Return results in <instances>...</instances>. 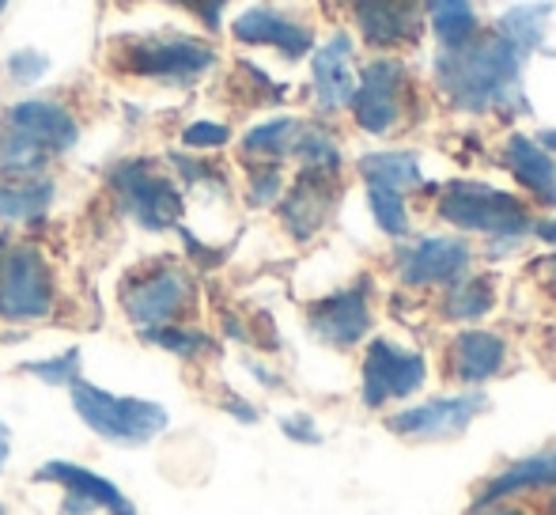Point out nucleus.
<instances>
[{
  "label": "nucleus",
  "instance_id": "f257e3e1",
  "mask_svg": "<svg viewBox=\"0 0 556 515\" xmlns=\"http://www.w3.org/2000/svg\"><path fill=\"white\" fill-rule=\"evenodd\" d=\"M435 76H440L443 96L458 111L484 114L522 106V58L500 35L469 38L458 50L440 53Z\"/></svg>",
  "mask_w": 556,
  "mask_h": 515
},
{
  "label": "nucleus",
  "instance_id": "f03ea898",
  "mask_svg": "<svg viewBox=\"0 0 556 515\" xmlns=\"http://www.w3.org/2000/svg\"><path fill=\"white\" fill-rule=\"evenodd\" d=\"M106 65L163 88H193L216 68V46L182 30H132L106 46Z\"/></svg>",
  "mask_w": 556,
  "mask_h": 515
},
{
  "label": "nucleus",
  "instance_id": "7ed1b4c3",
  "mask_svg": "<svg viewBox=\"0 0 556 515\" xmlns=\"http://www.w3.org/2000/svg\"><path fill=\"white\" fill-rule=\"evenodd\" d=\"M80 140V118L61 99H23L0 114V171H46Z\"/></svg>",
  "mask_w": 556,
  "mask_h": 515
},
{
  "label": "nucleus",
  "instance_id": "20e7f679",
  "mask_svg": "<svg viewBox=\"0 0 556 515\" xmlns=\"http://www.w3.org/2000/svg\"><path fill=\"white\" fill-rule=\"evenodd\" d=\"M117 303L137 330L186 323L198 311V277L190 273V265L170 254L148 258L122 277Z\"/></svg>",
  "mask_w": 556,
  "mask_h": 515
},
{
  "label": "nucleus",
  "instance_id": "39448f33",
  "mask_svg": "<svg viewBox=\"0 0 556 515\" xmlns=\"http://www.w3.org/2000/svg\"><path fill=\"white\" fill-rule=\"evenodd\" d=\"M61 307L58 269L30 239L0 236V323L38 326Z\"/></svg>",
  "mask_w": 556,
  "mask_h": 515
},
{
  "label": "nucleus",
  "instance_id": "423d86ee",
  "mask_svg": "<svg viewBox=\"0 0 556 515\" xmlns=\"http://www.w3.org/2000/svg\"><path fill=\"white\" fill-rule=\"evenodd\" d=\"M106 190H111L114 205L122 209V216H129L137 228L144 231H175L186 216V193L175 183L170 171H163L155 160L144 155H129L117 160L106 171Z\"/></svg>",
  "mask_w": 556,
  "mask_h": 515
},
{
  "label": "nucleus",
  "instance_id": "0eeeda50",
  "mask_svg": "<svg viewBox=\"0 0 556 515\" xmlns=\"http://www.w3.org/2000/svg\"><path fill=\"white\" fill-rule=\"evenodd\" d=\"M73 398V410L99 440L117 443V448H144L155 436H163L170 428L167 405L152 402V398L137 394H111V390L88 384V379H76L68 387Z\"/></svg>",
  "mask_w": 556,
  "mask_h": 515
},
{
  "label": "nucleus",
  "instance_id": "6e6552de",
  "mask_svg": "<svg viewBox=\"0 0 556 515\" xmlns=\"http://www.w3.org/2000/svg\"><path fill=\"white\" fill-rule=\"evenodd\" d=\"M440 216L462 231H484V236L519 239L534 224L515 193L492 190L484 183H451L440 198Z\"/></svg>",
  "mask_w": 556,
  "mask_h": 515
},
{
  "label": "nucleus",
  "instance_id": "1a4fd4ad",
  "mask_svg": "<svg viewBox=\"0 0 556 515\" xmlns=\"http://www.w3.org/2000/svg\"><path fill=\"white\" fill-rule=\"evenodd\" d=\"M428 364L420 353L397 349L394 341H371L364 356V405L382 410L394 398H409L425 387Z\"/></svg>",
  "mask_w": 556,
  "mask_h": 515
},
{
  "label": "nucleus",
  "instance_id": "9d476101",
  "mask_svg": "<svg viewBox=\"0 0 556 515\" xmlns=\"http://www.w3.org/2000/svg\"><path fill=\"white\" fill-rule=\"evenodd\" d=\"M489 405V398L481 390L473 394H454V398H432V402H420L413 410H402L387 420L390 432L402 436V440H417V443H428V440H454L462 436L469 425H473L477 413Z\"/></svg>",
  "mask_w": 556,
  "mask_h": 515
},
{
  "label": "nucleus",
  "instance_id": "9b49d317",
  "mask_svg": "<svg viewBox=\"0 0 556 515\" xmlns=\"http://www.w3.org/2000/svg\"><path fill=\"white\" fill-rule=\"evenodd\" d=\"M349 106L359 129L375 133V137L390 133L405 111V68L397 61H371L359 73Z\"/></svg>",
  "mask_w": 556,
  "mask_h": 515
},
{
  "label": "nucleus",
  "instance_id": "f8f14e48",
  "mask_svg": "<svg viewBox=\"0 0 556 515\" xmlns=\"http://www.w3.org/2000/svg\"><path fill=\"white\" fill-rule=\"evenodd\" d=\"M307 326L323 346L333 349H352L356 341L367 338L371 330V303H367V280H359L356 288L323 296L307 307Z\"/></svg>",
  "mask_w": 556,
  "mask_h": 515
},
{
  "label": "nucleus",
  "instance_id": "ddd939ff",
  "mask_svg": "<svg viewBox=\"0 0 556 515\" xmlns=\"http://www.w3.org/2000/svg\"><path fill=\"white\" fill-rule=\"evenodd\" d=\"M337 205V175L330 171H303L288 193H280V224L288 236L307 243L326 228Z\"/></svg>",
  "mask_w": 556,
  "mask_h": 515
},
{
  "label": "nucleus",
  "instance_id": "4468645a",
  "mask_svg": "<svg viewBox=\"0 0 556 515\" xmlns=\"http://www.w3.org/2000/svg\"><path fill=\"white\" fill-rule=\"evenodd\" d=\"M469 247L451 236L417 239L397 251V277L405 285H454L469 269Z\"/></svg>",
  "mask_w": 556,
  "mask_h": 515
},
{
  "label": "nucleus",
  "instance_id": "2eb2a0df",
  "mask_svg": "<svg viewBox=\"0 0 556 515\" xmlns=\"http://www.w3.org/2000/svg\"><path fill=\"white\" fill-rule=\"evenodd\" d=\"M58 183L46 171H0V224L35 228L50 216Z\"/></svg>",
  "mask_w": 556,
  "mask_h": 515
},
{
  "label": "nucleus",
  "instance_id": "dca6fc26",
  "mask_svg": "<svg viewBox=\"0 0 556 515\" xmlns=\"http://www.w3.org/2000/svg\"><path fill=\"white\" fill-rule=\"evenodd\" d=\"M35 481L42 486H58L73 497H84L88 504H96V512H106V515H137V504L114 486L111 478L103 474L88 470L80 463H65V459H50V463L38 466Z\"/></svg>",
  "mask_w": 556,
  "mask_h": 515
},
{
  "label": "nucleus",
  "instance_id": "f3484780",
  "mask_svg": "<svg viewBox=\"0 0 556 515\" xmlns=\"http://www.w3.org/2000/svg\"><path fill=\"white\" fill-rule=\"evenodd\" d=\"M231 35L247 46H273V50H280L292 61L303 58L315 46V38H311V30L303 23L288 20V15L273 12V8H247L231 23Z\"/></svg>",
  "mask_w": 556,
  "mask_h": 515
},
{
  "label": "nucleus",
  "instance_id": "a211bd4d",
  "mask_svg": "<svg viewBox=\"0 0 556 515\" xmlns=\"http://www.w3.org/2000/svg\"><path fill=\"white\" fill-rule=\"evenodd\" d=\"M311 80H315V99L323 111H344L356 91V73H352V38L333 35L323 50L315 53L311 65Z\"/></svg>",
  "mask_w": 556,
  "mask_h": 515
},
{
  "label": "nucleus",
  "instance_id": "6ab92c4d",
  "mask_svg": "<svg viewBox=\"0 0 556 515\" xmlns=\"http://www.w3.org/2000/svg\"><path fill=\"white\" fill-rule=\"evenodd\" d=\"M504 167L511 171L542 205H556V163L534 137H522V133L507 137Z\"/></svg>",
  "mask_w": 556,
  "mask_h": 515
},
{
  "label": "nucleus",
  "instance_id": "aec40b11",
  "mask_svg": "<svg viewBox=\"0 0 556 515\" xmlns=\"http://www.w3.org/2000/svg\"><path fill=\"white\" fill-rule=\"evenodd\" d=\"M507 361L504 338L489 330H462L451 346V372L462 384H484L492 379Z\"/></svg>",
  "mask_w": 556,
  "mask_h": 515
},
{
  "label": "nucleus",
  "instance_id": "412c9836",
  "mask_svg": "<svg viewBox=\"0 0 556 515\" xmlns=\"http://www.w3.org/2000/svg\"><path fill=\"white\" fill-rule=\"evenodd\" d=\"M356 23L375 46L409 42L417 38V0H356Z\"/></svg>",
  "mask_w": 556,
  "mask_h": 515
},
{
  "label": "nucleus",
  "instance_id": "4be33fe9",
  "mask_svg": "<svg viewBox=\"0 0 556 515\" xmlns=\"http://www.w3.org/2000/svg\"><path fill=\"white\" fill-rule=\"evenodd\" d=\"M556 486V451H538L519 463L504 466L489 486L477 493V504H500L504 497L530 493V489H549Z\"/></svg>",
  "mask_w": 556,
  "mask_h": 515
},
{
  "label": "nucleus",
  "instance_id": "5701e85b",
  "mask_svg": "<svg viewBox=\"0 0 556 515\" xmlns=\"http://www.w3.org/2000/svg\"><path fill=\"white\" fill-rule=\"evenodd\" d=\"M300 129H303V122H295V118H269V122H262V126L247 129V137H242V145H239L242 160L280 163L285 155H292Z\"/></svg>",
  "mask_w": 556,
  "mask_h": 515
},
{
  "label": "nucleus",
  "instance_id": "b1692460",
  "mask_svg": "<svg viewBox=\"0 0 556 515\" xmlns=\"http://www.w3.org/2000/svg\"><path fill=\"white\" fill-rule=\"evenodd\" d=\"M144 346H155L163 353L178 356V361H205L216 353V338L190 323H170V326H152V330H137Z\"/></svg>",
  "mask_w": 556,
  "mask_h": 515
},
{
  "label": "nucleus",
  "instance_id": "393cba45",
  "mask_svg": "<svg viewBox=\"0 0 556 515\" xmlns=\"http://www.w3.org/2000/svg\"><path fill=\"white\" fill-rule=\"evenodd\" d=\"M359 175L367 186H382V190H413L420 186V163L413 152H371L359 160Z\"/></svg>",
  "mask_w": 556,
  "mask_h": 515
},
{
  "label": "nucleus",
  "instance_id": "a878e982",
  "mask_svg": "<svg viewBox=\"0 0 556 515\" xmlns=\"http://www.w3.org/2000/svg\"><path fill=\"white\" fill-rule=\"evenodd\" d=\"M432 27L446 50H458L477 35V12L469 0H425Z\"/></svg>",
  "mask_w": 556,
  "mask_h": 515
},
{
  "label": "nucleus",
  "instance_id": "bb28decb",
  "mask_svg": "<svg viewBox=\"0 0 556 515\" xmlns=\"http://www.w3.org/2000/svg\"><path fill=\"white\" fill-rule=\"evenodd\" d=\"M492 303H496V292H492L489 277H462L454 280V288L443 300V315L454 318V323H473V318L489 315Z\"/></svg>",
  "mask_w": 556,
  "mask_h": 515
},
{
  "label": "nucleus",
  "instance_id": "cd10ccee",
  "mask_svg": "<svg viewBox=\"0 0 556 515\" xmlns=\"http://www.w3.org/2000/svg\"><path fill=\"white\" fill-rule=\"evenodd\" d=\"M553 8L549 4H519L500 20V38L511 46L515 53H530L538 42H542V27L549 20Z\"/></svg>",
  "mask_w": 556,
  "mask_h": 515
},
{
  "label": "nucleus",
  "instance_id": "c85d7f7f",
  "mask_svg": "<svg viewBox=\"0 0 556 515\" xmlns=\"http://www.w3.org/2000/svg\"><path fill=\"white\" fill-rule=\"evenodd\" d=\"M292 155H300L303 171H330V175H337V167H341V148H337V140L326 129H315V126L300 129Z\"/></svg>",
  "mask_w": 556,
  "mask_h": 515
},
{
  "label": "nucleus",
  "instance_id": "c756f323",
  "mask_svg": "<svg viewBox=\"0 0 556 515\" xmlns=\"http://www.w3.org/2000/svg\"><path fill=\"white\" fill-rule=\"evenodd\" d=\"M23 376H35L42 379L46 387H73L76 379H84V356L80 349H68V353H58V356H46V361H27L20 364Z\"/></svg>",
  "mask_w": 556,
  "mask_h": 515
},
{
  "label": "nucleus",
  "instance_id": "7c9ffc66",
  "mask_svg": "<svg viewBox=\"0 0 556 515\" xmlns=\"http://www.w3.org/2000/svg\"><path fill=\"white\" fill-rule=\"evenodd\" d=\"M367 201H371L375 224L387 236H409V213H405V198L397 190H382V186H367Z\"/></svg>",
  "mask_w": 556,
  "mask_h": 515
},
{
  "label": "nucleus",
  "instance_id": "2f4dec72",
  "mask_svg": "<svg viewBox=\"0 0 556 515\" xmlns=\"http://www.w3.org/2000/svg\"><path fill=\"white\" fill-rule=\"evenodd\" d=\"M167 167L175 171V183L186 186V190H198V186H224V171L216 163L201 160V155H186V152H167Z\"/></svg>",
  "mask_w": 556,
  "mask_h": 515
},
{
  "label": "nucleus",
  "instance_id": "473e14b6",
  "mask_svg": "<svg viewBox=\"0 0 556 515\" xmlns=\"http://www.w3.org/2000/svg\"><path fill=\"white\" fill-rule=\"evenodd\" d=\"M285 193V178H280V163H250L247 178V201L254 209L277 205Z\"/></svg>",
  "mask_w": 556,
  "mask_h": 515
},
{
  "label": "nucleus",
  "instance_id": "72a5a7b5",
  "mask_svg": "<svg viewBox=\"0 0 556 515\" xmlns=\"http://www.w3.org/2000/svg\"><path fill=\"white\" fill-rule=\"evenodd\" d=\"M178 140H182L186 152H220V148L231 145V129H227L224 122L198 118L178 133Z\"/></svg>",
  "mask_w": 556,
  "mask_h": 515
},
{
  "label": "nucleus",
  "instance_id": "f704fd0d",
  "mask_svg": "<svg viewBox=\"0 0 556 515\" xmlns=\"http://www.w3.org/2000/svg\"><path fill=\"white\" fill-rule=\"evenodd\" d=\"M4 73L12 84H20V88H27V84L42 80L46 73H50V58H46L42 50H15L12 58L4 61Z\"/></svg>",
  "mask_w": 556,
  "mask_h": 515
},
{
  "label": "nucleus",
  "instance_id": "c9c22d12",
  "mask_svg": "<svg viewBox=\"0 0 556 515\" xmlns=\"http://www.w3.org/2000/svg\"><path fill=\"white\" fill-rule=\"evenodd\" d=\"M163 4L182 8V12H190L193 20L208 30V35H216V30H220V23H224V8L231 4V0H163Z\"/></svg>",
  "mask_w": 556,
  "mask_h": 515
},
{
  "label": "nucleus",
  "instance_id": "e433bc0d",
  "mask_svg": "<svg viewBox=\"0 0 556 515\" xmlns=\"http://www.w3.org/2000/svg\"><path fill=\"white\" fill-rule=\"evenodd\" d=\"M280 432H285L288 440H295V443H318V440H323L315 417H307V413H288V417H280Z\"/></svg>",
  "mask_w": 556,
  "mask_h": 515
},
{
  "label": "nucleus",
  "instance_id": "4c0bfd02",
  "mask_svg": "<svg viewBox=\"0 0 556 515\" xmlns=\"http://www.w3.org/2000/svg\"><path fill=\"white\" fill-rule=\"evenodd\" d=\"M224 410L235 413V420H247V425H254V420H257V410L250 402H242L239 394H227L224 398Z\"/></svg>",
  "mask_w": 556,
  "mask_h": 515
},
{
  "label": "nucleus",
  "instance_id": "58836bf2",
  "mask_svg": "<svg viewBox=\"0 0 556 515\" xmlns=\"http://www.w3.org/2000/svg\"><path fill=\"white\" fill-rule=\"evenodd\" d=\"M65 515H96V504H88L84 497H73V493H65Z\"/></svg>",
  "mask_w": 556,
  "mask_h": 515
},
{
  "label": "nucleus",
  "instance_id": "ea45409f",
  "mask_svg": "<svg viewBox=\"0 0 556 515\" xmlns=\"http://www.w3.org/2000/svg\"><path fill=\"white\" fill-rule=\"evenodd\" d=\"M473 515H527V512H519V508H500V504H477Z\"/></svg>",
  "mask_w": 556,
  "mask_h": 515
},
{
  "label": "nucleus",
  "instance_id": "a19ab883",
  "mask_svg": "<svg viewBox=\"0 0 556 515\" xmlns=\"http://www.w3.org/2000/svg\"><path fill=\"white\" fill-rule=\"evenodd\" d=\"M8 455H12V436H8V428L0 425V470H4Z\"/></svg>",
  "mask_w": 556,
  "mask_h": 515
},
{
  "label": "nucleus",
  "instance_id": "79ce46f5",
  "mask_svg": "<svg viewBox=\"0 0 556 515\" xmlns=\"http://www.w3.org/2000/svg\"><path fill=\"white\" fill-rule=\"evenodd\" d=\"M538 236H542L545 243H553V247H556V221H549L545 228H538Z\"/></svg>",
  "mask_w": 556,
  "mask_h": 515
},
{
  "label": "nucleus",
  "instance_id": "37998d69",
  "mask_svg": "<svg viewBox=\"0 0 556 515\" xmlns=\"http://www.w3.org/2000/svg\"><path fill=\"white\" fill-rule=\"evenodd\" d=\"M538 145H542V148H553V152H556V129L542 133V137H538Z\"/></svg>",
  "mask_w": 556,
  "mask_h": 515
},
{
  "label": "nucleus",
  "instance_id": "c03bdc74",
  "mask_svg": "<svg viewBox=\"0 0 556 515\" xmlns=\"http://www.w3.org/2000/svg\"><path fill=\"white\" fill-rule=\"evenodd\" d=\"M549 515H556V497H553V501H549Z\"/></svg>",
  "mask_w": 556,
  "mask_h": 515
},
{
  "label": "nucleus",
  "instance_id": "a18cd8bd",
  "mask_svg": "<svg viewBox=\"0 0 556 515\" xmlns=\"http://www.w3.org/2000/svg\"><path fill=\"white\" fill-rule=\"evenodd\" d=\"M4 8H8V0H0V15H4Z\"/></svg>",
  "mask_w": 556,
  "mask_h": 515
},
{
  "label": "nucleus",
  "instance_id": "49530a36",
  "mask_svg": "<svg viewBox=\"0 0 556 515\" xmlns=\"http://www.w3.org/2000/svg\"><path fill=\"white\" fill-rule=\"evenodd\" d=\"M0 515H8V508H4V504H0Z\"/></svg>",
  "mask_w": 556,
  "mask_h": 515
}]
</instances>
